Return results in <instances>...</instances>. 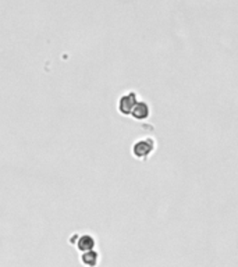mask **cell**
<instances>
[{
	"mask_svg": "<svg viewBox=\"0 0 238 267\" xmlns=\"http://www.w3.org/2000/svg\"><path fill=\"white\" fill-rule=\"evenodd\" d=\"M137 103H138V95H137V92H127L126 95H123V96L119 99V105H117L119 113L120 114H123V116H131L133 109L135 107Z\"/></svg>",
	"mask_w": 238,
	"mask_h": 267,
	"instance_id": "7a4b0ae2",
	"label": "cell"
},
{
	"mask_svg": "<svg viewBox=\"0 0 238 267\" xmlns=\"http://www.w3.org/2000/svg\"><path fill=\"white\" fill-rule=\"evenodd\" d=\"M81 262L84 263L86 267H96L99 263V253L96 251H88V252L82 253L81 256Z\"/></svg>",
	"mask_w": 238,
	"mask_h": 267,
	"instance_id": "5b68a950",
	"label": "cell"
},
{
	"mask_svg": "<svg viewBox=\"0 0 238 267\" xmlns=\"http://www.w3.org/2000/svg\"><path fill=\"white\" fill-rule=\"evenodd\" d=\"M156 149V142L152 138H142L138 139L137 142H134L131 152L135 159H140V160H145L149 156L152 155Z\"/></svg>",
	"mask_w": 238,
	"mask_h": 267,
	"instance_id": "6da1fadb",
	"label": "cell"
},
{
	"mask_svg": "<svg viewBox=\"0 0 238 267\" xmlns=\"http://www.w3.org/2000/svg\"><path fill=\"white\" fill-rule=\"evenodd\" d=\"M149 114H151V107L148 105L147 102L144 100H138V103L135 105L131 113V117L137 121H147L149 119Z\"/></svg>",
	"mask_w": 238,
	"mask_h": 267,
	"instance_id": "277c9868",
	"label": "cell"
},
{
	"mask_svg": "<svg viewBox=\"0 0 238 267\" xmlns=\"http://www.w3.org/2000/svg\"><path fill=\"white\" fill-rule=\"evenodd\" d=\"M71 244H74L79 252H88L95 248V239L89 234H81L71 238Z\"/></svg>",
	"mask_w": 238,
	"mask_h": 267,
	"instance_id": "3957f363",
	"label": "cell"
}]
</instances>
